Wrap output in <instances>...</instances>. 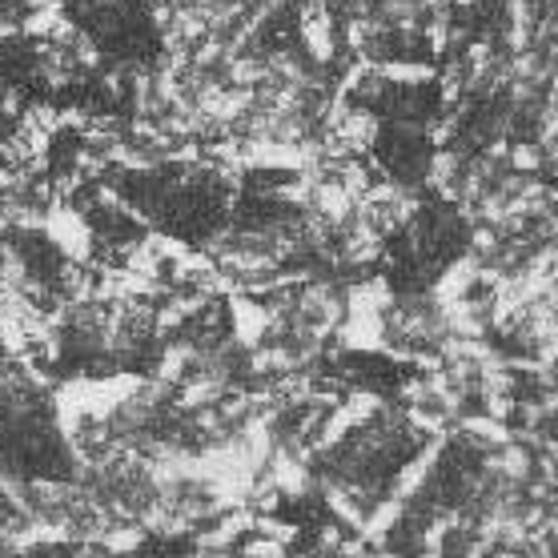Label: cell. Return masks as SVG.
Instances as JSON below:
<instances>
[]
</instances>
